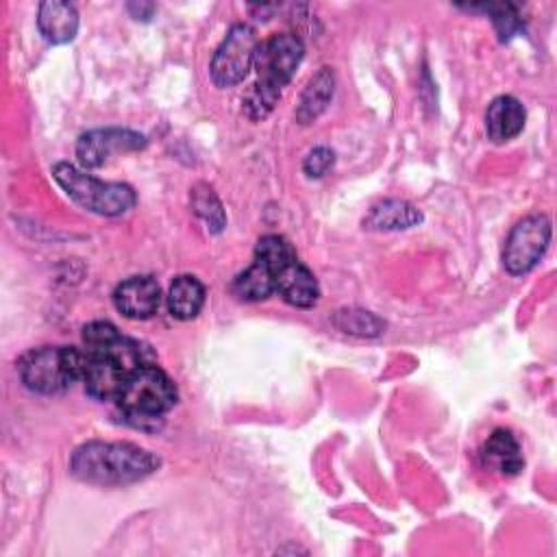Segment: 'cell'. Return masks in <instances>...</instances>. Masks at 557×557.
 Returning <instances> with one entry per match:
<instances>
[{"instance_id": "5", "label": "cell", "mask_w": 557, "mask_h": 557, "mask_svg": "<svg viewBox=\"0 0 557 557\" xmlns=\"http://www.w3.org/2000/svg\"><path fill=\"white\" fill-rule=\"evenodd\" d=\"M22 383L37 394H61L76 379L70 368L67 346L33 348L17 361Z\"/></svg>"}, {"instance_id": "13", "label": "cell", "mask_w": 557, "mask_h": 557, "mask_svg": "<svg viewBox=\"0 0 557 557\" xmlns=\"http://www.w3.org/2000/svg\"><path fill=\"white\" fill-rule=\"evenodd\" d=\"M37 28L46 41L67 44L76 37L78 30V11L70 2H41L37 13Z\"/></svg>"}, {"instance_id": "3", "label": "cell", "mask_w": 557, "mask_h": 557, "mask_svg": "<svg viewBox=\"0 0 557 557\" xmlns=\"http://www.w3.org/2000/svg\"><path fill=\"white\" fill-rule=\"evenodd\" d=\"M52 178L78 207L96 215H122L137 202L135 189L131 185L100 181L67 161L52 165Z\"/></svg>"}, {"instance_id": "19", "label": "cell", "mask_w": 557, "mask_h": 557, "mask_svg": "<svg viewBox=\"0 0 557 557\" xmlns=\"http://www.w3.org/2000/svg\"><path fill=\"white\" fill-rule=\"evenodd\" d=\"M255 259L265 263L274 274H278L285 265L294 263L296 250L283 235H265L255 246Z\"/></svg>"}, {"instance_id": "6", "label": "cell", "mask_w": 557, "mask_h": 557, "mask_svg": "<svg viewBox=\"0 0 557 557\" xmlns=\"http://www.w3.org/2000/svg\"><path fill=\"white\" fill-rule=\"evenodd\" d=\"M257 48L259 39L255 28L244 22L233 24L211 59L209 72L213 83L218 87H233L242 83L255 63Z\"/></svg>"}, {"instance_id": "21", "label": "cell", "mask_w": 557, "mask_h": 557, "mask_svg": "<svg viewBox=\"0 0 557 557\" xmlns=\"http://www.w3.org/2000/svg\"><path fill=\"white\" fill-rule=\"evenodd\" d=\"M335 324H337V329H342L346 333L368 335V337H374L385 329V324L376 315H372L370 311H357V309L337 311Z\"/></svg>"}, {"instance_id": "15", "label": "cell", "mask_w": 557, "mask_h": 557, "mask_svg": "<svg viewBox=\"0 0 557 557\" xmlns=\"http://www.w3.org/2000/svg\"><path fill=\"white\" fill-rule=\"evenodd\" d=\"M422 222V213L407 200H383L374 205L363 218V228L370 231H403L418 226Z\"/></svg>"}, {"instance_id": "4", "label": "cell", "mask_w": 557, "mask_h": 557, "mask_svg": "<svg viewBox=\"0 0 557 557\" xmlns=\"http://www.w3.org/2000/svg\"><path fill=\"white\" fill-rule=\"evenodd\" d=\"M305 54L302 41L292 33L272 35L263 44H259L255 54V70H257V87L281 96L283 87L292 81L296 67L300 65Z\"/></svg>"}, {"instance_id": "17", "label": "cell", "mask_w": 557, "mask_h": 557, "mask_svg": "<svg viewBox=\"0 0 557 557\" xmlns=\"http://www.w3.org/2000/svg\"><path fill=\"white\" fill-rule=\"evenodd\" d=\"M205 305V285L191 276H176L168 292V309L176 320H191Z\"/></svg>"}, {"instance_id": "22", "label": "cell", "mask_w": 557, "mask_h": 557, "mask_svg": "<svg viewBox=\"0 0 557 557\" xmlns=\"http://www.w3.org/2000/svg\"><path fill=\"white\" fill-rule=\"evenodd\" d=\"M479 9H483V11H487V13L492 15V22H494V26H496V33H498V37H500L503 41L509 39V37H513V35L522 28V20H520L516 7L509 4V2L483 4V7H479Z\"/></svg>"}, {"instance_id": "16", "label": "cell", "mask_w": 557, "mask_h": 557, "mask_svg": "<svg viewBox=\"0 0 557 557\" xmlns=\"http://www.w3.org/2000/svg\"><path fill=\"white\" fill-rule=\"evenodd\" d=\"M335 91V72L331 67H320L307 83L296 107V120L300 124H311L329 104Z\"/></svg>"}, {"instance_id": "24", "label": "cell", "mask_w": 557, "mask_h": 557, "mask_svg": "<svg viewBox=\"0 0 557 557\" xmlns=\"http://www.w3.org/2000/svg\"><path fill=\"white\" fill-rule=\"evenodd\" d=\"M128 11L135 15V20H150L154 13V4L152 2H131Z\"/></svg>"}, {"instance_id": "18", "label": "cell", "mask_w": 557, "mask_h": 557, "mask_svg": "<svg viewBox=\"0 0 557 557\" xmlns=\"http://www.w3.org/2000/svg\"><path fill=\"white\" fill-rule=\"evenodd\" d=\"M274 289H276V274L257 259L233 281V292L242 300H252V302L265 300Z\"/></svg>"}, {"instance_id": "2", "label": "cell", "mask_w": 557, "mask_h": 557, "mask_svg": "<svg viewBox=\"0 0 557 557\" xmlns=\"http://www.w3.org/2000/svg\"><path fill=\"white\" fill-rule=\"evenodd\" d=\"M176 400V385L157 363L131 372L124 381L120 396L115 398L117 407L124 413V420L135 429L144 431L159 429L161 416L170 411Z\"/></svg>"}, {"instance_id": "1", "label": "cell", "mask_w": 557, "mask_h": 557, "mask_svg": "<svg viewBox=\"0 0 557 557\" xmlns=\"http://www.w3.org/2000/svg\"><path fill=\"white\" fill-rule=\"evenodd\" d=\"M159 457L131 442H87L72 453L74 476L96 485H126L150 476Z\"/></svg>"}, {"instance_id": "9", "label": "cell", "mask_w": 557, "mask_h": 557, "mask_svg": "<svg viewBox=\"0 0 557 557\" xmlns=\"http://www.w3.org/2000/svg\"><path fill=\"white\" fill-rule=\"evenodd\" d=\"M115 309L131 320H146L157 313L161 289L152 276H131L113 292Z\"/></svg>"}, {"instance_id": "14", "label": "cell", "mask_w": 557, "mask_h": 557, "mask_svg": "<svg viewBox=\"0 0 557 557\" xmlns=\"http://www.w3.org/2000/svg\"><path fill=\"white\" fill-rule=\"evenodd\" d=\"M126 376L128 374L122 368H117L111 359L91 352V361L85 370L83 383L87 394L94 396L96 400H115L124 387Z\"/></svg>"}, {"instance_id": "11", "label": "cell", "mask_w": 557, "mask_h": 557, "mask_svg": "<svg viewBox=\"0 0 557 557\" xmlns=\"http://www.w3.org/2000/svg\"><path fill=\"white\" fill-rule=\"evenodd\" d=\"M276 292L285 302L300 309L313 307L320 298V287L313 272L298 259L276 274Z\"/></svg>"}, {"instance_id": "10", "label": "cell", "mask_w": 557, "mask_h": 557, "mask_svg": "<svg viewBox=\"0 0 557 557\" xmlns=\"http://www.w3.org/2000/svg\"><path fill=\"white\" fill-rule=\"evenodd\" d=\"M481 463L503 476H516L524 468L520 442L509 429H496L481 448Z\"/></svg>"}, {"instance_id": "7", "label": "cell", "mask_w": 557, "mask_h": 557, "mask_svg": "<svg viewBox=\"0 0 557 557\" xmlns=\"http://www.w3.org/2000/svg\"><path fill=\"white\" fill-rule=\"evenodd\" d=\"M550 244V220L544 213L522 218L505 239L503 265L509 274L531 272Z\"/></svg>"}, {"instance_id": "20", "label": "cell", "mask_w": 557, "mask_h": 557, "mask_svg": "<svg viewBox=\"0 0 557 557\" xmlns=\"http://www.w3.org/2000/svg\"><path fill=\"white\" fill-rule=\"evenodd\" d=\"M191 207L196 211V215H200L211 231H222L224 224H226V215H224V209L218 200V196L213 194L211 187L207 185H196L194 191H191Z\"/></svg>"}, {"instance_id": "12", "label": "cell", "mask_w": 557, "mask_h": 557, "mask_svg": "<svg viewBox=\"0 0 557 557\" xmlns=\"http://www.w3.org/2000/svg\"><path fill=\"white\" fill-rule=\"evenodd\" d=\"M524 107L513 96H498L490 102L485 111V131L487 137L496 144L513 139L524 128Z\"/></svg>"}, {"instance_id": "23", "label": "cell", "mask_w": 557, "mask_h": 557, "mask_svg": "<svg viewBox=\"0 0 557 557\" xmlns=\"http://www.w3.org/2000/svg\"><path fill=\"white\" fill-rule=\"evenodd\" d=\"M333 163H335V152L326 146H318L305 157L302 170L309 178H320L333 168Z\"/></svg>"}, {"instance_id": "8", "label": "cell", "mask_w": 557, "mask_h": 557, "mask_svg": "<svg viewBox=\"0 0 557 557\" xmlns=\"http://www.w3.org/2000/svg\"><path fill=\"white\" fill-rule=\"evenodd\" d=\"M146 146V137L131 128H96L83 133L76 144V159L83 170L104 165L111 154L139 150Z\"/></svg>"}]
</instances>
